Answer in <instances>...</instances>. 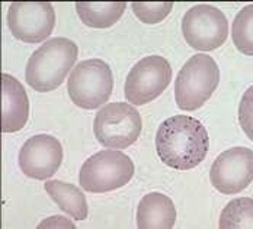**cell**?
I'll list each match as a JSON object with an SVG mask.
<instances>
[{
  "label": "cell",
  "mask_w": 253,
  "mask_h": 229,
  "mask_svg": "<svg viewBox=\"0 0 253 229\" xmlns=\"http://www.w3.org/2000/svg\"><path fill=\"white\" fill-rule=\"evenodd\" d=\"M210 138L203 124L186 115L168 118L156 133V150L160 161L175 170H192L205 160Z\"/></svg>",
  "instance_id": "6da1fadb"
},
{
  "label": "cell",
  "mask_w": 253,
  "mask_h": 229,
  "mask_svg": "<svg viewBox=\"0 0 253 229\" xmlns=\"http://www.w3.org/2000/svg\"><path fill=\"white\" fill-rule=\"evenodd\" d=\"M79 55L77 45L69 38H52L44 42L28 60L26 83L41 93L52 92L63 84Z\"/></svg>",
  "instance_id": "7a4b0ae2"
},
{
  "label": "cell",
  "mask_w": 253,
  "mask_h": 229,
  "mask_svg": "<svg viewBox=\"0 0 253 229\" xmlns=\"http://www.w3.org/2000/svg\"><path fill=\"white\" fill-rule=\"evenodd\" d=\"M220 68L215 60L207 54L191 57L180 68L175 80V102L185 112L203 107L217 90Z\"/></svg>",
  "instance_id": "3957f363"
},
{
  "label": "cell",
  "mask_w": 253,
  "mask_h": 229,
  "mask_svg": "<svg viewBox=\"0 0 253 229\" xmlns=\"http://www.w3.org/2000/svg\"><path fill=\"white\" fill-rule=\"evenodd\" d=\"M134 176V163L117 150H103L89 157L79 173V184L90 193L117 190Z\"/></svg>",
  "instance_id": "277c9868"
},
{
  "label": "cell",
  "mask_w": 253,
  "mask_h": 229,
  "mask_svg": "<svg viewBox=\"0 0 253 229\" xmlns=\"http://www.w3.org/2000/svg\"><path fill=\"white\" fill-rule=\"evenodd\" d=\"M72 102L82 109H96L109 100L114 92V74L101 58L80 61L67 80Z\"/></svg>",
  "instance_id": "5b68a950"
},
{
  "label": "cell",
  "mask_w": 253,
  "mask_h": 229,
  "mask_svg": "<svg viewBox=\"0 0 253 229\" xmlns=\"http://www.w3.org/2000/svg\"><path fill=\"white\" fill-rule=\"evenodd\" d=\"M143 128L138 110L124 102L102 106L93 121V133L98 142L111 150H124L132 145Z\"/></svg>",
  "instance_id": "8992f818"
},
{
  "label": "cell",
  "mask_w": 253,
  "mask_h": 229,
  "mask_svg": "<svg viewBox=\"0 0 253 229\" xmlns=\"http://www.w3.org/2000/svg\"><path fill=\"white\" fill-rule=\"evenodd\" d=\"M172 81V67L165 57L149 55L140 60L128 73L124 95L135 106L147 104L157 99Z\"/></svg>",
  "instance_id": "52a82bcc"
},
{
  "label": "cell",
  "mask_w": 253,
  "mask_h": 229,
  "mask_svg": "<svg viewBox=\"0 0 253 229\" xmlns=\"http://www.w3.org/2000/svg\"><path fill=\"white\" fill-rule=\"evenodd\" d=\"M182 33L188 45L195 50H217L228 36L227 18L220 9L211 4H197L185 13Z\"/></svg>",
  "instance_id": "ba28073f"
},
{
  "label": "cell",
  "mask_w": 253,
  "mask_h": 229,
  "mask_svg": "<svg viewBox=\"0 0 253 229\" xmlns=\"http://www.w3.org/2000/svg\"><path fill=\"white\" fill-rule=\"evenodd\" d=\"M55 10L48 1H15L7 10V26L12 35L26 44H40L51 35Z\"/></svg>",
  "instance_id": "9c48e42d"
},
{
  "label": "cell",
  "mask_w": 253,
  "mask_h": 229,
  "mask_svg": "<svg viewBox=\"0 0 253 229\" xmlns=\"http://www.w3.org/2000/svg\"><path fill=\"white\" fill-rule=\"evenodd\" d=\"M210 181L223 195H237L253 181V150L233 147L221 153L211 165Z\"/></svg>",
  "instance_id": "30bf717a"
},
{
  "label": "cell",
  "mask_w": 253,
  "mask_h": 229,
  "mask_svg": "<svg viewBox=\"0 0 253 229\" xmlns=\"http://www.w3.org/2000/svg\"><path fill=\"white\" fill-rule=\"evenodd\" d=\"M63 161V147L47 133L31 136L19 151L21 171L31 178L45 180L55 174Z\"/></svg>",
  "instance_id": "8fae6325"
},
{
  "label": "cell",
  "mask_w": 253,
  "mask_h": 229,
  "mask_svg": "<svg viewBox=\"0 0 253 229\" xmlns=\"http://www.w3.org/2000/svg\"><path fill=\"white\" fill-rule=\"evenodd\" d=\"M29 116V100L19 80L1 74V131L18 132Z\"/></svg>",
  "instance_id": "7c38bea8"
},
{
  "label": "cell",
  "mask_w": 253,
  "mask_h": 229,
  "mask_svg": "<svg viewBox=\"0 0 253 229\" xmlns=\"http://www.w3.org/2000/svg\"><path fill=\"white\" fill-rule=\"evenodd\" d=\"M176 209L172 199L163 193L146 195L137 207V227L140 229H170L175 227Z\"/></svg>",
  "instance_id": "4fadbf2b"
},
{
  "label": "cell",
  "mask_w": 253,
  "mask_h": 229,
  "mask_svg": "<svg viewBox=\"0 0 253 229\" xmlns=\"http://www.w3.org/2000/svg\"><path fill=\"white\" fill-rule=\"evenodd\" d=\"M45 192L58 207L70 215L76 221H84L89 215L86 196L75 184L64 183L60 180H48L45 183Z\"/></svg>",
  "instance_id": "5bb4252c"
},
{
  "label": "cell",
  "mask_w": 253,
  "mask_h": 229,
  "mask_svg": "<svg viewBox=\"0 0 253 229\" xmlns=\"http://www.w3.org/2000/svg\"><path fill=\"white\" fill-rule=\"evenodd\" d=\"M126 1H77L80 21L90 28H109L117 24L126 12Z\"/></svg>",
  "instance_id": "9a60e30c"
},
{
  "label": "cell",
  "mask_w": 253,
  "mask_h": 229,
  "mask_svg": "<svg viewBox=\"0 0 253 229\" xmlns=\"http://www.w3.org/2000/svg\"><path fill=\"white\" fill-rule=\"evenodd\" d=\"M221 229H253V199L237 197L226 204L220 215Z\"/></svg>",
  "instance_id": "2e32d148"
},
{
  "label": "cell",
  "mask_w": 253,
  "mask_h": 229,
  "mask_svg": "<svg viewBox=\"0 0 253 229\" xmlns=\"http://www.w3.org/2000/svg\"><path fill=\"white\" fill-rule=\"evenodd\" d=\"M231 39L237 51L253 57V4L245 6L231 25Z\"/></svg>",
  "instance_id": "e0dca14e"
},
{
  "label": "cell",
  "mask_w": 253,
  "mask_h": 229,
  "mask_svg": "<svg viewBox=\"0 0 253 229\" xmlns=\"http://www.w3.org/2000/svg\"><path fill=\"white\" fill-rule=\"evenodd\" d=\"M131 9L137 19L143 24H159L162 22L173 9L172 1H132Z\"/></svg>",
  "instance_id": "ac0fdd59"
},
{
  "label": "cell",
  "mask_w": 253,
  "mask_h": 229,
  "mask_svg": "<svg viewBox=\"0 0 253 229\" xmlns=\"http://www.w3.org/2000/svg\"><path fill=\"white\" fill-rule=\"evenodd\" d=\"M239 124L248 138L253 141V86H251L239 104Z\"/></svg>",
  "instance_id": "d6986e66"
},
{
  "label": "cell",
  "mask_w": 253,
  "mask_h": 229,
  "mask_svg": "<svg viewBox=\"0 0 253 229\" xmlns=\"http://www.w3.org/2000/svg\"><path fill=\"white\" fill-rule=\"evenodd\" d=\"M38 228H75V224L63 216H51L47 221L41 222Z\"/></svg>",
  "instance_id": "ffe728a7"
}]
</instances>
